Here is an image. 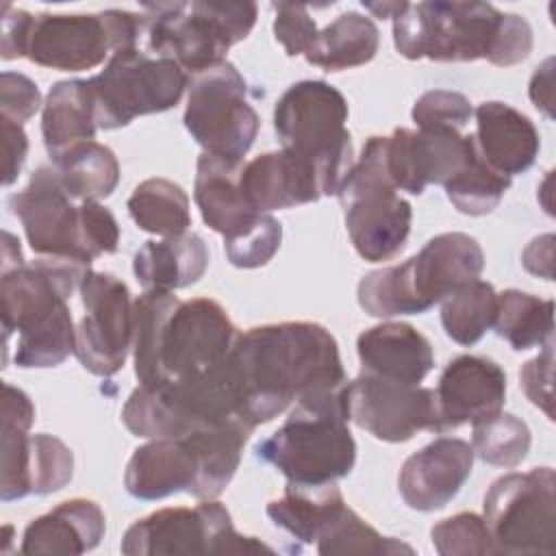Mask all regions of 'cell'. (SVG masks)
Here are the masks:
<instances>
[{
	"label": "cell",
	"mask_w": 556,
	"mask_h": 556,
	"mask_svg": "<svg viewBox=\"0 0 556 556\" xmlns=\"http://www.w3.org/2000/svg\"><path fill=\"white\" fill-rule=\"evenodd\" d=\"M232 417L241 415L228 361L211 371L159 387L139 384L122 408L124 426L143 439H180Z\"/></svg>",
	"instance_id": "cell-10"
},
{
	"label": "cell",
	"mask_w": 556,
	"mask_h": 556,
	"mask_svg": "<svg viewBox=\"0 0 556 556\" xmlns=\"http://www.w3.org/2000/svg\"><path fill=\"white\" fill-rule=\"evenodd\" d=\"M552 365H554V345H552V339H549L543 345V352L536 358L528 361L521 367V374H519L526 397L534 406H539L547 415V419H554V410H552V404H554V397H552Z\"/></svg>",
	"instance_id": "cell-46"
},
{
	"label": "cell",
	"mask_w": 556,
	"mask_h": 556,
	"mask_svg": "<svg viewBox=\"0 0 556 556\" xmlns=\"http://www.w3.org/2000/svg\"><path fill=\"white\" fill-rule=\"evenodd\" d=\"M74 476L72 450L52 434H30L28 480L30 495H48L61 491Z\"/></svg>",
	"instance_id": "cell-40"
},
{
	"label": "cell",
	"mask_w": 556,
	"mask_h": 556,
	"mask_svg": "<svg viewBox=\"0 0 556 556\" xmlns=\"http://www.w3.org/2000/svg\"><path fill=\"white\" fill-rule=\"evenodd\" d=\"M9 208L22 222L35 254L76 258L91 265L80 248L78 206L72 204L52 165L37 167L28 185L9 198Z\"/></svg>",
	"instance_id": "cell-19"
},
{
	"label": "cell",
	"mask_w": 556,
	"mask_h": 556,
	"mask_svg": "<svg viewBox=\"0 0 556 556\" xmlns=\"http://www.w3.org/2000/svg\"><path fill=\"white\" fill-rule=\"evenodd\" d=\"M437 397V432L456 430L463 424H476L502 410L506 402L504 369L476 354L452 358L439 376Z\"/></svg>",
	"instance_id": "cell-20"
},
{
	"label": "cell",
	"mask_w": 556,
	"mask_h": 556,
	"mask_svg": "<svg viewBox=\"0 0 556 556\" xmlns=\"http://www.w3.org/2000/svg\"><path fill=\"white\" fill-rule=\"evenodd\" d=\"M126 208L141 230L159 237H180L191 226L189 198L180 185L167 178H148L139 182L132 189Z\"/></svg>",
	"instance_id": "cell-35"
},
{
	"label": "cell",
	"mask_w": 556,
	"mask_h": 556,
	"mask_svg": "<svg viewBox=\"0 0 556 556\" xmlns=\"http://www.w3.org/2000/svg\"><path fill=\"white\" fill-rule=\"evenodd\" d=\"M339 200L345 228L361 258L382 263L397 256L408 239L413 206L400 198L384 163V137L374 135L354 161Z\"/></svg>",
	"instance_id": "cell-9"
},
{
	"label": "cell",
	"mask_w": 556,
	"mask_h": 556,
	"mask_svg": "<svg viewBox=\"0 0 556 556\" xmlns=\"http://www.w3.org/2000/svg\"><path fill=\"white\" fill-rule=\"evenodd\" d=\"M96 130V106L89 83L78 78L54 83L41 113V132L50 159L80 141H91Z\"/></svg>",
	"instance_id": "cell-30"
},
{
	"label": "cell",
	"mask_w": 556,
	"mask_h": 556,
	"mask_svg": "<svg viewBox=\"0 0 556 556\" xmlns=\"http://www.w3.org/2000/svg\"><path fill=\"white\" fill-rule=\"evenodd\" d=\"M41 106L39 87L20 72H2L0 76V117L15 124L28 122Z\"/></svg>",
	"instance_id": "cell-45"
},
{
	"label": "cell",
	"mask_w": 556,
	"mask_h": 556,
	"mask_svg": "<svg viewBox=\"0 0 556 556\" xmlns=\"http://www.w3.org/2000/svg\"><path fill=\"white\" fill-rule=\"evenodd\" d=\"M395 50L410 61L467 63L486 59L508 67L532 52V28L517 13L484 2H417L393 17Z\"/></svg>",
	"instance_id": "cell-3"
},
{
	"label": "cell",
	"mask_w": 556,
	"mask_h": 556,
	"mask_svg": "<svg viewBox=\"0 0 556 556\" xmlns=\"http://www.w3.org/2000/svg\"><path fill=\"white\" fill-rule=\"evenodd\" d=\"M126 556L176 554H271L256 536L235 530L230 513L215 500H202L193 508H161L135 521L119 545Z\"/></svg>",
	"instance_id": "cell-14"
},
{
	"label": "cell",
	"mask_w": 556,
	"mask_h": 556,
	"mask_svg": "<svg viewBox=\"0 0 556 556\" xmlns=\"http://www.w3.org/2000/svg\"><path fill=\"white\" fill-rule=\"evenodd\" d=\"M345 122L343 93L324 80L291 85L274 109V128L282 148L317 169L324 195H339L354 165Z\"/></svg>",
	"instance_id": "cell-7"
},
{
	"label": "cell",
	"mask_w": 556,
	"mask_h": 556,
	"mask_svg": "<svg viewBox=\"0 0 556 556\" xmlns=\"http://www.w3.org/2000/svg\"><path fill=\"white\" fill-rule=\"evenodd\" d=\"M484 269L480 243L465 232L432 237L402 265H389L363 276L356 289L361 308L371 317L417 315L432 308Z\"/></svg>",
	"instance_id": "cell-5"
},
{
	"label": "cell",
	"mask_w": 556,
	"mask_h": 556,
	"mask_svg": "<svg viewBox=\"0 0 556 556\" xmlns=\"http://www.w3.org/2000/svg\"><path fill=\"white\" fill-rule=\"evenodd\" d=\"M252 430L254 426L243 417H232L228 421L180 437L191 445L198 458V478L189 491L193 497L213 500L230 484Z\"/></svg>",
	"instance_id": "cell-29"
},
{
	"label": "cell",
	"mask_w": 556,
	"mask_h": 556,
	"mask_svg": "<svg viewBox=\"0 0 556 556\" xmlns=\"http://www.w3.org/2000/svg\"><path fill=\"white\" fill-rule=\"evenodd\" d=\"M2 119V135H4V185H13L20 176V169L28 154V137L22 124H15L7 117Z\"/></svg>",
	"instance_id": "cell-48"
},
{
	"label": "cell",
	"mask_w": 556,
	"mask_h": 556,
	"mask_svg": "<svg viewBox=\"0 0 556 556\" xmlns=\"http://www.w3.org/2000/svg\"><path fill=\"white\" fill-rule=\"evenodd\" d=\"M408 2H363L367 11H371L376 17H397Z\"/></svg>",
	"instance_id": "cell-52"
},
{
	"label": "cell",
	"mask_w": 556,
	"mask_h": 556,
	"mask_svg": "<svg viewBox=\"0 0 556 556\" xmlns=\"http://www.w3.org/2000/svg\"><path fill=\"white\" fill-rule=\"evenodd\" d=\"M497 554L556 549V473L552 467L510 471L484 495L482 515Z\"/></svg>",
	"instance_id": "cell-13"
},
{
	"label": "cell",
	"mask_w": 556,
	"mask_h": 556,
	"mask_svg": "<svg viewBox=\"0 0 556 556\" xmlns=\"http://www.w3.org/2000/svg\"><path fill=\"white\" fill-rule=\"evenodd\" d=\"M148 43L154 56L176 61L187 74L222 61L256 22L254 2H165L146 4Z\"/></svg>",
	"instance_id": "cell-8"
},
{
	"label": "cell",
	"mask_w": 556,
	"mask_h": 556,
	"mask_svg": "<svg viewBox=\"0 0 556 556\" xmlns=\"http://www.w3.org/2000/svg\"><path fill=\"white\" fill-rule=\"evenodd\" d=\"M348 419L389 443L413 439L419 430L437 432L434 389L358 374L345 384Z\"/></svg>",
	"instance_id": "cell-17"
},
{
	"label": "cell",
	"mask_w": 556,
	"mask_h": 556,
	"mask_svg": "<svg viewBox=\"0 0 556 556\" xmlns=\"http://www.w3.org/2000/svg\"><path fill=\"white\" fill-rule=\"evenodd\" d=\"M552 85H554V59L549 56L543 61L541 67H536L530 80V100L545 115H552V100H554Z\"/></svg>",
	"instance_id": "cell-50"
},
{
	"label": "cell",
	"mask_w": 556,
	"mask_h": 556,
	"mask_svg": "<svg viewBox=\"0 0 556 556\" xmlns=\"http://www.w3.org/2000/svg\"><path fill=\"white\" fill-rule=\"evenodd\" d=\"M239 187L258 213L308 204L324 195L317 169L285 148L241 165Z\"/></svg>",
	"instance_id": "cell-23"
},
{
	"label": "cell",
	"mask_w": 556,
	"mask_h": 556,
	"mask_svg": "<svg viewBox=\"0 0 556 556\" xmlns=\"http://www.w3.org/2000/svg\"><path fill=\"white\" fill-rule=\"evenodd\" d=\"M361 374L404 384H419L434 367L430 341L410 324L384 321L356 339Z\"/></svg>",
	"instance_id": "cell-24"
},
{
	"label": "cell",
	"mask_w": 556,
	"mask_h": 556,
	"mask_svg": "<svg viewBox=\"0 0 556 556\" xmlns=\"http://www.w3.org/2000/svg\"><path fill=\"white\" fill-rule=\"evenodd\" d=\"M478 154L473 135L454 128H395L384 137V163L397 191L419 195L428 185H445Z\"/></svg>",
	"instance_id": "cell-18"
},
{
	"label": "cell",
	"mask_w": 556,
	"mask_h": 556,
	"mask_svg": "<svg viewBox=\"0 0 556 556\" xmlns=\"http://www.w3.org/2000/svg\"><path fill=\"white\" fill-rule=\"evenodd\" d=\"M143 28L146 15L122 9L93 15L39 13L30 20L24 56L41 67L83 72L104 63L109 52L137 48Z\"/></svg>",
	"instance_id": "cell-11"
},
{
	"label": "cell",
	"mask_w": 556,
	"mask_h": 556,
	"mask_svg": "<svg viewBox=\"0 0 556 556\" xmlns=\"http://www.w3.org/2000/svg\"><path fill=\"white\" fill-rule=\"evenodd\" d=\"M198 458L185 439H150L137 447L126 465L124 486L137 500H163L191 491Z\"/></svg>",
	"instance_id": "cell-26"
},
{
	"label": "cell",
	"mask_w": 556,
	"mask_h": 556,
	"mask_svg": "<svg viewBox=\"0 0 556 556\" xmlns=\"http://www.w3.org/2000/svg\"><path fill=\"white\" fill-rule=\"evenodd\" d=\"M87 83L98 128L115 130L135 117L176 106L189 85V74L172 59L132 48L111 54L104 70Z\"/></svg>",
	"instance_id": "cell-12"
},
{
	"label": "cell",
	"mask_w": 556,
	"mask_h": 556,
	"mask_svg": "<svg viewBox=\"0 0 556 556\" xmlns=\"http://www.w3.org/2000/svg\"><path fill=\"white\" fill-rule=\"evenodd\" d=\"M206 267L208 250L195 232L146 241L132 258V271L143 291L185 289L198 282Z\"/></svg>",
	"instance_id": "cell-28"
},
{
	"label": "cell",
	"mask_w": 556,
	"mask_h": 556,
	"mask_svg": "<svg viewBox=\"0 0 556 556\" xmlns=\"http://www.w3.org/2000/svg\"><path fill=\"white\" fill-rule=\"evenodd\" d=\"M473 426L471 450L473 456L493 467L513 469L517 467L530 452V428L523 419L510 413H495L484 417Z\"/></svg>",
	"instance_id": "cell-38"
},
{
	"label": "cell",
	"mask_w": 556,
	"mask_h": 556,
	"mask_svg": "<svg viewBox=\"0 0 556 556\" xmlns=\"http://www.w3.org/2000/svg\"><path fill=\"white\" fill-rule=\"evenodd\" d=\"M35 421V406L30 397L4 382L2 384V476L0 497L13 502L30 495L28 456H30V426Z\"/></svg>",
	"instance_id": "cell-31"
},
{
	"label": "cell",
	"mask_w": 556,
	"mask_h": 556,
	"mask_svg": "<svg viewBox=\"0 0 556 556\" xmlns=\"http://www.w3.org/2000/svg\"><path fill=\"white\" fill-rule=\"evenodd\" d=\"M521 263L530 274L554 280V235L547 232L532 239L521 254Z\"/></svg>",
	"instance_id": "cell-49"
},
{
	"label": "cell",
	"mask_w": 556,
	"mask_h": 556,
	"mask_svg": "<svg viewBox=\"0 0 556 556\" xmlns=\"http://www.w3.org/2000/svg\"><path fill=\"white\" fill-rule=\"evenodd\" d=\"M241 163L202 152L195 165L193 200L204 224L224 237V248L254 232L267 213H258L239 187Z\"/></svg>",
	"instance_id": "cell-22"
},
{
	"label": "cell",
	"mask_w": 556,
	"mask_h": 556,
	"mask_svg": "<svg viewBox=\"0 0 556 556\" xmlns=\"http://www.w3.org/2000/svg\"><path fill=\"white\" fill-rule=\"evenodd\" d=\"M2 271H9L13 267H20L24 265V258H22V250H20V241L11 235V232H2Z\"/></svg>",
	"instance_id": "cell-51"
},
{
	"label": "cell",
	"mask_w": 556,
	"mask_h": 556,
	"mask_svg": "<svg viewBox=\"0 0 556 556\" xmlns=\"http://www.w3.org/2000/svg\"><path fill=\"white\" fill-rule=\"evenodd\" d=\"M276 20H274V35L276 41L285 48L289 56L308 54L317 39V26L304 4L295 2H278L274 4Z\"/></svg>",
	"instance_id": "cell-44"
},
{
	"label": "cell",
	"mask_w": 556,
	"mask_h": 556,
	"mask_svg": "<svg viewBox=\"0 0 556 556\" xmlns=\"http://www.w3.org/2000/svg\"><path fill=\"white\" fill-rule=\"evenodd\" d=\"M33 15L24 9H15L11 4L2 7V37H0V56L4 61L24 56L26 33Z\"/></svg>",
	"instance_id": "cell-47"
},
{
	"label": "cell",
	"mask_w": 556,
	"mask_h": 556,
	"mask_svg": "<svg viewBox=\"0 0 556 556\" xmlns=\"http://www.w3.org/2000/svg\"><path fill=\"white\" fill-rule=\"evenodd\" d=\"M80 219V248L85 258L91 263L102 254H111L119 243V226L115 215L96 200L78 204Z\"/></svg>",
	"instance_id": "cell-43"
},
{
	"label": "cell",
	"mask_w": 556,
	"mask_h": 556,
	"mask_svg": "<svg viewBox=\"0 0 556 556\" xmlns=\"http://www.w3.org/2000/svg\"><path fill=\"white\" fill-rule=\"evenodd\" d=\"M52 167L70 198L80 202L109 198L119 182V163L113 150L93 139L52 156Z\"/></svg>",
	"instance_id": "cell-34"
},
{
	"label": "cell",
	"mask_w": 556,
	"mask_h": 556,
	"mask_svg": "<svg viewBox=\"0 0 556 556\" xmlns=\"http://www.w3.org/2000/svg\"><path fill=\"white\" fill-rule=\"evenodd\" d=\"M493 328L513 350L545 345L554 332V302L519 289H506L497 293Z\"/></svg>",
	"instance_id": "cell-36"
},
{
	"label": "cell",
	"mask_w": 556,
	"mask_h": 556,
	"mask_svg": "<svg viewBox=\"0 0 556 556\" xmlns=\"http://www.w3.org/2000/svg\"><path fill=\"white\" fill-rule=\"evenodd\" d=\"M182 122L206 154L230 163L243 161L261 126L243 76L228 61L191 76Z\"/></svg>",
	"instance_id": "cell-15"
},
{
	"label": "cell",
	"mask_w": 556,
	"mask_h": 556,
	"mask_svg": "<svg viewBox=\"0 0 556 556\" xmlns=\"http://www.w3.org/2000/svg\"><path fill=\"white\" fill-rule=\"evenodd\" d=\"M228 371L239 415L254 428L291 404L348 384L334 337L313 321L265 324L237 334Z\"/></svg>",
	"instance_id": "cell-1"
},
{
	"label": "cell",
	"mask_w": 556,
	"mask_h": 556,
	"mask_svg": "<svg viewBox=\"0 0 556 556\" xmlns=\"http://www.w3.org/2000/svg\"><path fill=\"white\" fill-rule=\"evenodd\" d=\"M89 265L76 258L39 256L2 271L4 345L17 332L13 361L24 369L61 365L76 348V328L67 300L80 289Z\"/></svg>",
	"instance_id": "cell-4"
},
{
	"label": "cell",
	"mask_w": 556,
	"mask_h": 556,
	"mask_svg": "<svg viewBox=\"0 0 556 556\" xmlns=\"http://www.w3.org/2000/svg\"><path fill=\"white\" fill-rule=\"evenodd\" d=\"M106 530L102 508L85 497L61 502L33 519L22 536V554L78 556L93 549Z\"/></svg>",
	"instance_id": "cell-27"
},
{
	"label": "cell",
	"mask_w": 556,
	"mask_h": 556,
	"mask_svg": "<svg viewBox=\"0 0 556 556\" xmlns=\"http://www.w3.org/2000/svg\"><path fill=\"white\" fill-rule=\"evenodd\" d=\"M473 115V141L489 167L508 178L532 167L539 156L541 139L528 115L497 100L478 104Z\"/></svg>",
	"instance_id": "cell-25"
},
{
	"label": "cell",
	"mask_w": 556,
	"mask_h": 556,
	"mask_svg": "<svg viewBox=\"0 0 556 556\" xmlns=\"http://www.w3.org/2000/svg\"><path fill=\"white\" fill-rule=\"evenodd\" d=\"M237 334L226 308L211 298L143 291L132 302L135 376L141 387H159L211 371L228 361Z\"/></svg>",
	"instance_id": "cell-2"
},
{
	"label": "cell",
	"mask_w": 556,
	"mask_h": 556,
	"mask_svg": "<svg viewBox=\"0 0 556 556\" xmlns=\"http://www.w3.org/2000/svg\"><path fill=\"white\" fill-rule=\"evenodd\" d=\"M443 187L447 200L454 204L456 211L480 217L497 208L500 200L510 187V178L497 174L493 167L484 163L480 154H476L473 161Z\"/></svg>",
	"instance_id": "cell-39"
},
{
	"label": "cell",
	"mask_w": 556,
	"mask_h": 556,
	"mask_svg": "<svg viewBox=\"0 0 556 556\" xmlns=\"http://www.w3.org/2000/svg\"><path fill=\"white\" fill-rule=\"evenodd\" d=\"M441 324L445 334L458 345L478 343L493 326L497 293L486 280H471L441 300Z\"/></svg>",
	"instance_id": "cell-37"
},
{
	"label": "cell",
	"mask_w": 556,
	"mask_h": 556,
	"mask_svg": "<svg viewBox=\"0 0 556 556\" xmlns=\"http://www.w3.org/2000/svg\"><path fill=\"white\" fill-rule=\"evenodd\" d=\"M471 469V445L456 437H439L404 460L397 489L408 508L432 513L458 495Z\"/></svg>",
	"instance_id": "cell-21"
},
{
	"label": "cell",
	"mask_w": 556,
	"mask_h": 556,
	"mask_svg": "<svg viewBox=\"0 0 556 556\" xmlns=\"http://www.w3.org/2000/svg\"><path fill=\"white\" fill-rule=\"evenodd\" d=\"M413 122L417 128H454L460 130L473 115L467 96L450 89H432L413 104Z\"/></svg>",
	"instance_id": "cell-42"
},
{
	"label": "cell",
	"mask_w": 556,
	"mask_h": 556,
	"mask_svg": "<svg viewBox=\"0 0 556 556\" xmlns=\"http://www.w3.org/2000/svg\"><path fill=\"white\" fill-rule=\"evenodd\" d=\"M378 26L367 15L348 11L317 33L306 61L326 72H341L369 63L378 52Z\"/></svg>",
	"instance_id": "cell-32"
},
{
	"label": "cell",
	"mask_w": 556,
	"mask_h": 556,
	"mask_svg": "<svg viewBox=\"0 0 556 556\" xmlns=\"http://www.w3.org/2000/svg\"><path fill=\"white\" fill-rule=\"evenodd\" d=\"M317 552L321 556L334 554H413V547L393 539L382 536L365 519H361L343 500L337 489L326 506L319 521Z\"/></svg>",
	"instance_id": "cell-33"
},
{
	"label": "cell",
	"mask_w": 556,
	"mask_h": 556,
	"mask_svg": "<svg viewBox=\"0 0 556 556\" xmlns=\"http://www.w3.org/2000/svg\"><path fill=\"white\" fill-rule=\"evenodd\" d=\"M85 315L76 326L74 354L80 365L102 378L117 374L132 348V300L113 274L89 269L80 282Z\"/></svg>",
	"instance_id": "cell-16"
},
{
	"label": "cell",
	"mask_w": 556,
	"mask_h": 556,
	"mask_svg": "<svg viewBox=\"0 0 556 556\" xmlns=\"http://www.w3.org/2000/svg\"><path fill=\"white\" fill-rule=\"evenodd\" d=\"M432 545L441 556H484L497 554L484 519L476 513H458L439 521L432 532Z\"/></svg>",
	"instance_id": "cell-41"
},
{
	"label": "cell",
	"mask_w": 556,
	"mask_h": 556,
	"mask_svg": "<svg viewBox=\"0 0 556 556\" xmlns=\"http://www.w3.org/2000/svg\"><path fill=\"white\" fill-rule=\"evenodd\" d=\"M345 387L337 393L302 400L285 424L254 452L276 467L287 484L324 486L345 478L356 463V443L348 428Z\"/></svg>",
	"instance_id": "cell-6"
}]
</instances>
